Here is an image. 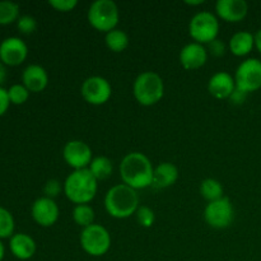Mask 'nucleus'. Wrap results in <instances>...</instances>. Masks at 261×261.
Instances as JSON below:
<instances>
[{"label": "nucleus", "mask_w": 261, "mask_h": 261, "mask_svg": "<svg viewBox=\"0 0 261 261\" xmlns=\"http://www.w3.org/2000/svg\"><path fill=\"white\" fill-rule=\"evenodd\" d=\"M153 172L154 167L150 160L140 152L127 153L120 163L122 182L134 190H143L152 186Z\"/></svg>", "instance_id": "obj_1"}, {"label": "nucleus", "mask_w": 261, "mask_h": 261, "mask_svg": "<svg viewBox=\"0 0 261 261\" xmlns=\"http://www.w3.org/2000/svg\"><path fill=\"white\" fill-rule=\"evenodd\" d=\"M105 208L114 218H129L139 209V196L137 190L125 184L112 186L105 196Z\"/></svg>", "instance_id": "obj_2"}, {"label": "nucleus", "mask_w": 261, "mask_h": 261, "mask_svg": "<svg viewBox=\"0 0 261 261\" xmlns=\"http://www.w3.org/2000/svg\"><path fill=\"white\" fill-rule=\"evenodd\" d=\"M98 181L88 168L73 171L64 182V194L71 203L81 205L88 204L94 199L98 189Z\"/></svg>", "instance_id": "obj_3"}, {"label": "nucleus", "mask_w": 261, "mask_h": 261, "mask_svg": "<svg viewBox=\"0 0 261 261\" xmlns=\"http://www.w3.org/2000/svg\"><path fill=\"white\" fill-rule=\"evenodd\" d=\"M133 93L135 99L142 106H153L163 98L165 94L163 79L154 71H144L135 79Z\"/></svg>", "instance_id": "obj_4"}, {"label": "nucleus", "mask_w": 261, "mask_h": 261, "mask_svg": "<svg viewBox=\"0 0 261 261\" xmlns=\"http://www.w3.org/2000/svg\"><path fill=\"white\" fill-rule=\"evenodd\" d=\"M88 22L94 30L109 33L115 30L120 19L116 3L112 0H96L88 9Z\"/></svg>", "instance_id": "obj_5"}, {"label": "nucleus", "mask_w": 261, "mask_h": 261, "mask_svg": "<svg viewBox=\"0 0 261 261\" xmlns=\"http://www.w3.org/2000/svg\"><path fill=\"white\" fill-rule=\"evenodd\" d=\"M81 246L83 251L91 256H103L111 247V236L103 226L92 224L82 231Z\"/></svg>", "instance_id": "obj_6"}, {"label": "nucleus", "mask_w": 261, "mask_h": 261, "mask_svg": "<svg viewBox=\"0 0 261 261\" xmlns=\"http://www.w3.org/2000/svg\"><path fill=\"white\" fill-rule=\"evenodd\" d=\"M219 32V22L211 12H199L191 18L189 33L195 42L204 45L217 40Z\"/></svg>", "instance_id": "obj_7"}, {"label": "nucleus", "mask_w": 261, "mask_h": 261, "mask_svg": "<svg viewBox=\"0 0 261 261\" xmlns=\"http://www.w3.org/2000/svg\"><path fill=\"white\" fill-rule=\"evenodd\" d=\"M234 218L233 205L226 196L216 201H211L204 211V219L212 228L223 229L231 226Z\"/></svg>", "instance_id": "obj_8"}, {"label": "nucleus", "mask_w": 261, "mask_h": 261, "mask_svg": "<svg viewBox=\"0 0 261 261\" xmlns=\"http://www.w3.org/2000/svg\"><path fill=\"white\" fill-rule=\"evenodd\" d=\"M236 88L245 93L261 88V61L259 59H247L242 61L234 75Z\"/></svg>", "instance_id": "obj_9"}, {"label": "nucleus", "mask_w": 261, "mask_h": 261, "mask_svg": "<svg viewBox=\"0 0 261 261\" xmlns=\"http://www.w3.org/2000/svg\"><path fill=\"white\" fill-rule=\"evenodd\" d=\"M81 93L84 101L88 102L89 105L101 106V105H105L111 98L112 88L110 82L105 79L103 76L93 75L89 76L83 82Z\"/></svg>", "instance_id": "obj_10"}, {"label": "nucleus", "mask_w": 261, "mask_h": 261, "mask_svg": "<svg viewBox=\"0 0 261 261\" xmlns=\"http://www.w3.org/2000/svg\"><path fill=\"white\" fill-rule=\"evenodd\" d=\"M63 158L74 171L86 170L93 160V153L83 140H69L63 149Z\"/></svg>", "instance_id": "obj_11"}, {"label": "nucleus", "mask_w": 261, "mask_h": 261, "mask_svg": "<svg viewBox=\"0 0 261 261\" xmlns=\"http://www.w3.org/2000/svg\"><path fill=\"white\" fill-rule=\"evenodd\" d=\"M28 47L19 37H8L0 43V61L8 66H18L27 59Z\"/></svg>", "instance_id": "obj_12"}, {"label": "nucleus", "mask_w": 261, "mask_h": 261, "mask_svg": "<svg viewBox=\"0 0 261 261\" xmlns=\"http://www.w3.org/2000/svg\"><path fill=\"white\" fill-rule=\"evenodd\" d=\"M31 214L32 218L38 226L41 227H51L58 222L59 216H60V211L54 199L46 198H38L35 200L31 208Z\"/></svg>", "instance_id": "obj_13"}, {"label": "nucleus", "mask_w": 261, "mask_h": 261, "mask_svg": "<svg viewBox=\"0 0 261 261\" xmlns=\"http://www.w3.org/2000/svg\"><path fill=\"white\" fill-rule=\"evenodd\" d=\"M216 12L221 19L228 23H237L246 18L249 4L245 0H218Z\"/></svg>", "instance_id": "obj_14"}, {"label": "nucleus", "mask_w": 261, "mask_h": 261, "mask_svg": "<svg viewBox=\"0 0 261 261\" xmlns=\"http://www.w3.org/2000/svg\"><path fill=\"white\" fill-rule=\"evenodd\" d=\"M208 60V51L198 42H191L184 46L180 51V63L186 70H196L205 65Z\"/></svg>", "instance_id": "obj_15"}, {"label": "nucleus", "mask_w": 261, "mask_h": 261, "mask_svg": "<svg viewBox=\"0 0 261 261\" xmlns=\"http://www.w3.org/2000/svg\"><path fill=\"white\" fill-rule=\"evenodd\" d=\"M236 89L234 78L227 71H218L214 74L208 83V91L214 98L228 99Z\"/></svg>", "instance_id": "obj_16"}, {"label": "nucleus", "mask_w": 261, "mask_h": 261, "mask_svg": "<svg viewBox=\"0 0 261 261\" xmlns=\"http://www.w3.org/2000/svg\"><path fill=\"white\" fill-rule=\"evenodd\" d=\"M22 82L23 86L30 92H35V93L42 92L48 84L47 71L41 65H36V64L28 65L23 70Z\"/></svg>", "instance_id": "obj_17"}, {"label": "nucleus", "mask_w": 261, "mask_h": 261, "mask_svg": "<svg viewBox=\"0 0 261 261\" xmlns=\"http://www.w3.org/2000/svg\"><path fill=\"white\" fill-rule=\"evenodd\" d=\"M9 249L19 260H30L36 254V242L25 233H14L10 237Z\"/></svg>", "instance_id": "obj_18"}, {"label": "nucleus", "mask_w": 261, "mask_h": 261, "mask_svg": "<svg viewBox=\"0 0 261 261\" xmlns=\"http://www.w3.org/2000/svg\"><path fill=\"white\" fill-rule=\"evenodd\" d=\"M178 178V170L173 163L162 162L154 168L152 186L155 189H167Z\"/></svg>", "instance_id": "obj_19"}, {"label": "nucleus", "mask_w": 261, "mask_h": 261, "mask_svg": "<svg viewBox=\"0 0 261 261\" xmlns=\"http://www.w3.org/2000/svg\"><path fill=\"white\" fill-rule=\"evenodd\" d=\"M255 46V36L247 31L234 33L228 43V48L234 56H246L252 51Z\"/></svg>", "instance_id": "obj_20"}, {"label": "nucleus", "mask_w": 261, "mask_h": 261, "mask_svg": "<svg viewBox=\"0 0 261 261\" xmlns=\"http://www.w3.org/2000/svg\"><path fill=\"white\" fill-rule=\"evenodd\" d=\"M88 170L91 171V173L94 176V178L97 181L106 180V178H109L112 175L114 166H112L111 160H109L107 157H103V155H99V157H96L92 160Z\"/></svg>", "instance_id": "obj_21"}, {"label": "nucleus", "mask_w": 261, "mask_h": 261, "mask_svg": "<svg viewBox=\"0 0 261 261\" xmlns=\"http://www.w3.org/2000/svg\"><path fill=\"white\" fill-rule=\"evenodd\" d=\"M105 42H106L107 47L111 51H114V53H122L129 46V36L122 30L115 28V30L106 33Z\"/></svg>", "instance_id": "obj_22"}, {"label": "nucleus", "mask_w": 261, "mask_h": 261, "mask_svg": "<svg viewBox=\"0 0 261 261\" xmlns=\"http://www.w3.org/2000/svg\"><path fill=\"white\" fill-rule=\"evenodd\" d=\"M200 195L203 196L205 200L216 201L218 199L223 198V186L218 180L214 178H205L201 181L200 184Z\"/></svg>", "instance_id": "obj_23"}, {"label": "nucleus", "mask_w": 261, "mask_h": 261, "mask_svg": "<svg viewBox=\"0 0 261 261\" xmlns=\"http://www.w3.org/2000/svg\"><path fill=\"white\" fill-rule=\"evenodd\" d=\"M73 219L75 224L79 227H87L94 224V211L91 205L88 204H81V205H75L73 209Z\"/></svg>", "instance_id": "obj_24"}, {"label": "nucleus", "mask_w": 261, "mask_h": 261, "mask_svg": "<svg viewBox=\"0 0 261 261\" xmlns=\"http://www.w3.org/2000/svg\"><path fill=\"white\" fill-rule=\"evenodd\" d=\"M19 19V5L14 2H0V24L7 25Z\"/></svg>", "instance_id": "obj_25"}, {"label": "nucleus", "mask_w": 261, "mask_h": 261, "mask_svg": "<svg viewBox=\"0 0 261 261\" xmlns=\"http://www.w3.org/2000/svg\"><path fill=\"white\" fill-rule=\"evenodd\" d=\"M14 218L12 213L0 206V240L9 239L14 234Z\"/></svg>", "instance_id": "obj_26"}, {"label": "nucleus", "mask_w": 261, "mask_h": 261, "mask_svg": "<svg viewBox=\"0 0 261 261\" xmlns=\"http://www.w3.org/2000/svg\"><path fill=\"white\" fill-rule=\"evenodd\" d=\"M8 94H9L10 103L23 105L27 102L30 97V91L23 84H14L8 89Z\"/></svg>", "instance_id": "obj_27"}, {"label": "nucleus", "mask_w": 261, "mask_h": 261, "mask_svg": "<svg viewBox=\"0 0 261 261\" xmlns=\"http://www.w3.org/2000/svg\"><path fill=\"white\" fill-rule=\"evenodd\" d=\"M135 216H137L138 223H139L142 227H144V228H150V227L154 224V221H155L154 212H153L149 206H145V205L139 206V209L137 211Z\"/></svg>", "instance_id": "obj_28"}, {"label": "nucleus", "mask_w": 261, "mask_h": 261, "mask_svg": "<svg viewBox=\"0 0 261 261\" xmlns=\"http://www.w3.org/2000/svg\"><path fill=\"white\" fill-rule=\"evenodd\" d=\"M17 27L20 33L31 35V33L35 32L36 28H37V22H36V19L32 15H22V17H19V19L17 20Z\"/></svg>", "instance_id": "obj_29"}, {"label": "nucleus", "mask_w": 261, "mask_h": 261, "mask_svg": "<svg viewBox=\"0 0 261 261\" xmlns=\"http://www.w3.org/2000/svg\"><path fill=\"white\" fill-rule=\"evenodd\" d=\"M61 190H64V186H61L60 181L56 180V178H51L45 184V188H43V193H45L46 198L55 199L59 194L61 193Z\"/></svg>", "instance_id": "obj_30"}, {"label": "nucleus", "mask_w": 261, "mask_h": 261, "mask_svg": "<svg viewBox=\"0 0 261 261\" xmlns=\"http://www.w3.org/2000/svg\"><path fill=\"white\" fill-rule=\"evenodd\" d=\"M48 4L58 12L68 13L74 10V8L78 5V2L76 0H50Z\"/></svg>", "instance_id": "obj_31"}, {"label": "nucleus", "mask_w": 261, "mask_h": 261, "mask_svg": "<svg viewBox=\"0 0 261 261\" xmlns=\"http://www.w3.org/2000/svg\"><path fill=\"white\" fill-rule=\"evenodd\" d=\"M208 48H209V51L212 53V55L217 56V58H219V56H223L224 54H226V45H224L221 40H218V38L214 41H212L211 43H208Z\"/></svg>", "instance_id": "obj_32"}, {"label": "nucleus", "mask_w": 261, "mask_h": 261, "mask_svg": "<svg viewBox=\"0 0 261 261\" xmlns=\"http://www.w3.org/2000/svg\"><path fill=\"white\" fill-rule=\"evenodd\" d=\"M10 105V99H9V94H8V91L3 87H0V116L5 114L9 109Z\"/></svg>", "instance_id": "obj_33"}, {"label": "nucleus", "mask_w": 261, "mask_h": 261, "mask_svg": "<svg viewBox=\"0 0 261 261\" xmlns=\"http://www.w3.org/2000/svg\"><path fill=\"white\" fill-rule=\"evenodd\" d=\"M246 96L247 93H245V92L240 91V89H234V92L232 93V96L229 97V99L232 101V103H236V105H241L244 103L245 99H246Z\"/></svg>", "instance_id": "obj_34"}, {"label": "nucleus", "mask_w": 261, "mask_h": 261, "mask_svg": "<svg viewBox=\"0 0 261 261\" xmlns=\"http://www.w3.org/2000/svg\"><path fill=\"white\" fill-rule=\"evenodd\" d=\"M5 79H7V68H5L4 64L0 61V86L4 83Z\"/></svg>", "instance_id": "obj_35"}, {"label": "nucleus", "mask_w": 261, "mask_h": 261, "mask_svg": "<svg viewBox=\"0 0 261 261\" xmlns=\"http://www.w3.org/2000/svg\"><path fill=\"white\" fill-rule=\"evenodd\" d=\"M255 46L261 53V30L257 31L256 35H255Z\"/></svg>", "instance_id": "obj_36"}, {"label": "nucleus", "mask_w": 261, "mask_h": 261, "mask_svg": "<svg viewBox=\"0 0 261 261\" xmlns=\"http://www.w3.org/2000/svg\"><path fill=\"white\" fill-rule=\"evenodd\" d=\"M185 4L191 5V7H196V5L204 4V0H195V2H194V0H193V2H190V0H186Z\"/></svg>", "instance_id": "obj_37"}, {"label": "nucleus", "mask_w": 261, "mask_h": 261, "mask_svg": "<svg viewBox=\"0 0 261 261\" xmlns=\"http://www.w3.org/2000/svg\"><path fill=\"white\" fill-rule=\"evenodd\" d=\"M4 255H5V247L4 245H3L2 240H0V261L4 259Z\"/></svg>", "instance_id": "obj_38"}]
</instances>
